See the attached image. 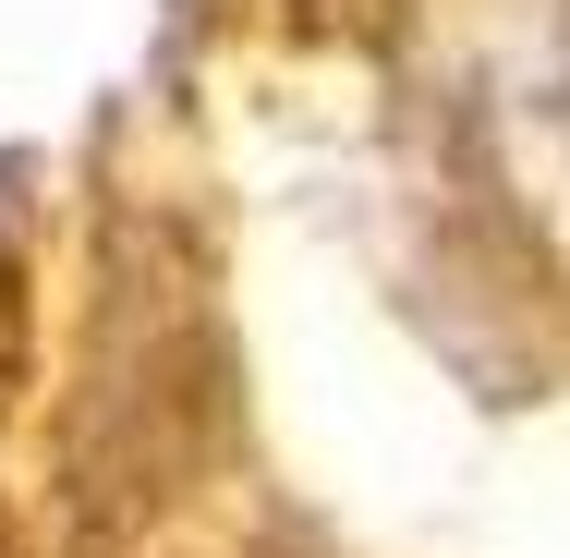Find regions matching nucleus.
Masks as SVG:
<instances>
[]
</instances>
